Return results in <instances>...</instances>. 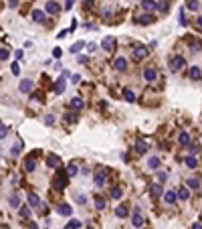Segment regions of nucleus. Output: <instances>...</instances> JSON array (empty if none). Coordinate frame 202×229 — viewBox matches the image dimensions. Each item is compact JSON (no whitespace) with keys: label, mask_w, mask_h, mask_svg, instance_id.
Listing matches in <instances>:
<instances>
[{"label":"nucleus","mask_w":202,"mask_h":229,"mask_svg":"<svg viewBox=\"0 0 202 229\" xmlns=\"http://www.w3.org/2000/svg\"><path fill=\"white\" fill-rule=\"evenodd\" d=\"M67 180H69L67 172H65V170H59L57 176L53 179V189H55V191H63V189L67 187Z\"/></svg>","instance_id":"f257e3e1"},{"label":"nucleus","mask_w":202,"mask_h":229,"mask_svg":"<svg viewBox=\"0 0 202 229\" xmlns=\"http://www.w3.org/2000/svg\"><path fill=\"white\" fill-rule=\"evenodd\" d=\"M184 65H186V61H184L182 55H174V57L170 59V71H180Z\"/></svg>","instance_id":"f03ea898"},{"label":"nucleus","mask_w":202,"mask_h":229,"mask_svg":"<svg viewBox=\"0 0 202 229\" xmlns=\"http://www.w3.org/2000/svg\"><path fill=\"white\" fill-rule=\"evenodd\" d=\"M67 77H69V73L67 71H63L61 73V77H59V79H57V83H55V93H57V96H61V93L63 91H65V81H67Z\"/></svg>","instance_id":"7ed1b4c3"},{"label":"nucleus","mask_w":202,"mask_h":229,"mask_svg":"<svg viewBox=\"0 0 202 229\" xmlns=\"http://www.w3.org/2000/svg\"><path fill=\"white\" fill-rule=\"evenodd\" d=\"M154 20H156V16H152V12H145V14H140L135 18L137 24H152Z\"/></svg>","instance_id":"20e7f679"},{"label":"nucleus","mask_w":202,"mask_h":229,"mask_svg":"<svg viewBox=\"0 0 202 229\" xmlns=\"http://www.w3.org/2000/svg\"><path fill=\"white\" fill-rule=\"evenodd\" d=\"M47 14H59V12H61V6H59V4L57 2H55V0H49V2H47Z\"/></svg>","instance_id":"39448f33"},{"label":"nucleus","mask_w":202,"mask_h":229,"mask_svg":"<svg viewBox=\"0 0 202 229\" xmlns=\"http://www.w3.org/2000/svg\"><path fill=\"white\" fill-rule=\"evenodd\" d=\"M101 49L103 51H113L115 49V39L113 37H105L101 41Z\"/></svg>","instance_id":"423d86ee"},{"label":"nucleus","mask_w":202,"mask_h":229,"mask_svg":"<svg viewBox=\"0 0 202 229\" xmlns=\"http://www.w3.org/2000/svg\"><path fill=\"white\" fill-rule=\"evenodd\" d=\"M105 179H107V170L105 168H99V172H95V185L97 187H103V183H105Z\"/></svg>","instance_id":"0eeeda50"},{"label":"nucleus","mask_w":202,"mask_h":229,"mask_svg":"<svg viewBox=\"0 0 202 229\" xmlns=\"http://www.w3.org/2000/svg\"><path fill=\"white\" fill-rule=\"evenodd\" d=\"M156 77H158V71L154 67H145L144 69V79L145 81H156Z\"/></svg>","instance_id":"6e6552de"},{"label":"nucleus","mask_w":202,"mask_h":229,"mask_svg":"<svg viewBox=\"0 0 202 229\" xmlns=\"http://www.w3.org/2000/svg\"><path fill=\"white\" fill-rule=\"evenodd\" d=\"M148 57V49L145 47H137V49L134 51V61H141V59Z\"/></svg>","instance_id":"1a4fd4ad"},{"label":"nucleus","mask_w":202,"mask_h":229,"mask_svg":"<svg viewBox=\"0 0 202 229\" xmlns=\"http://www.w3.org/2000/svg\"><path fill=\"white\" fill-rule=\"evenodd\" d=\"M131 223H134V227H137V229H140V227H144V217H141V213H140V209H137L135 211V213H134V217H131Z\"/></svg>","instance_id":"9d476101"},{"label":"nucleus","mask_w":202,"mask_h":229,"mask_svg":"<svg viewBox=\"0 0 202 229\" xmlns=\"http://www.w3.org/2000/svg\"><path fill=\"white\" fill-rule=\"evenodd\" d=\"M148 148H150V146H148V142H145V140H137L135 142V152L140 154V156L148 152Z\"/></svg>","instance_id":"9b49d317"},{"label":"nucleus","mask_w":202,"mask_h":229,"mask_svg":"<svg viewBox=\"0 0 202 229\" xmlns=\"http://www.w3.org/2000/svg\"><path fill=\"white\" fill-rule=\"evenodd\" d=\"M186 185H188V189H194L196 193L200 191V179H198V176H192V179H188Z\"/></svg>","instance_id":"f8f14e48"},{"label":"nucleus","mask_w":202,"mask_h":229,"mask_svg":"<svg viewBox=\"0 0 202 229\" xmlns=\"http://www.w3.org/2000/svg\"><path fill=\"white\" fill-rule=\"evenodd\" d=\"M20 91H22V93H31L32 91V81L31 79H22V81H20Z\"/></svg>","instance_id":"ddd939ff"},{"label":"nucleus","mask_w":202,"mask_h":229,"mask_svg":"<svg viewBox=\"0 0 202 229\" xmlns=\"http://www.w3.org/2000/svg\"><path fill=\"white\" fill-rule=\"evenodd\" d=\"M47 164H49L51 168H57L59 164H61V158H59L57 154H49V156H47Z\"/></svg>","instance_id":"4468645a"},{"label":"nucleus","mask_w":202,"mask_h":229,"mask_svg":"<svg viewBox=\"0 0 202 229\" xmlns=\"http://www.w3.org/2000/svg\"><path fill=\"white\" fill-rule=\"evenodd\" d=\"M141 8L145 12H154L156 10V0H141Z\"/></svg>","instance_id":"2eb2a0df"},{"label":"nucleus","mask_w":202,"mask_h":229,"mask_svg":"<svg viewBox=\"0 0 202 229\" xmlns=\"http://www.w3.org/2000/svg\"><path fill=\"white\" fill-rule=\"evenodd\" d=\"M113 67L117 69V71H126V69H127V61H126V57H117V59H115V63H113Z\"/></svg>","instance_id":"dca6fc26"},{"label":"nucleus","mask_w":202,"mask_h":229,"mask_svg":"<svg viewBox=\"0 0 202 229\" xmlns=\"http://www.w3.org/2000/svg\"><path fill=\"white\" fill-rule=\"evenodd\" d=\"M164 201L168 203V205H174V203L178 201V195H176L174 191H166V193H164Z\"/></svg>","instance_id":"f3484780"},{"label":"nucleus","mask_w":202,"mask_h":229,"mask_svg":"<svg viewBox=\"0 0 202 229\" xmlns=\"http://www.w3.org/2000/svg\"><path fill=\"white\" fill-rule=\"evenodd\" d=\"M150 195L152 197H162L164 193H162V185L158 183V185H150Z\"/></svg>","instance_id":"a211bd4d"},{"label":"nucleus","mask_w":202,"mask_h":229,"mask_svg":"<svg viewBox=\"0 0 202 229\" xmlns=\"http://www.w3.org/2000/svg\"><path fill=\"white\" fill-rule=\"evenodd\" d=\"M34 168H37V162H34V156H28L27 160H24V170H27V172H32Z\"/></svg>","instance_id":"6ab92c4d"},{"label":"nucleus","mask_w":202,"mask_h":229,"mask_svg":"<svg viewBox=\"0 0 202 229\" xmlns=\"http://www.w3.org/2000/svg\"><path fill=\"white\" fill-rule=\"evenodd\" d=\"M184 162H186L188 168H198V158H196V156H186V158H184Z\"/></svg>","instance_id":"aec40b11"},{"label":"nucleus","mask_w":202,"mask_h":229,"mask_svg":"<svg viewBox=\"0 0 202 229\" xmlns=\"http://www.w3.org/2000/svg\"><path fill=\"white\" fill-rule=\"evenodd\" d=\"M38 205H41L38 195H37V193H31V195H28V207H38Z\"/></svg>","instance_id":"412c9836"},{"label":"nucleus","mask_w":202,"mask_h":229,"mask_svg":"<svg viewBox=\"0 0 202 229\" xmlns=\"http://www.w3.org/2000/svg\"><path fill=\"white\" fill-rule=\"evenodd\" d=\"M57 213L59 215H67V217H69V215L73 213V209H71V205H59L57 207Z\"/></svg>","instance_id":"4be33fe9"},{"label":"nucleus","mask_w":202,"mask_h":229,"mask_svg":"<svg viewBox=\"0 0 202 229\" xmlns=\"http://www.w3.org/2000/svg\"><path fill=\"white\" fill-rule=\"evenodd\" d=\"M190 77L194 81H200V65H192L190 67Z\"/></svg>","instance_id":"5701e85b"},{"label":"nucleus","mask_w":202,"mask_h":229,"mask_svg":"<svg viewBox=\"0 0 202 229\" xmlns=\"http://www.w3.org/2000/svg\"><path fill=\"white\" fill-rule=\"evenodd\" d=\"M178 142H180L182 146H188V144H190V134H188V132H180Z\"/></svg>","instance_id":"b1692460"},{"label":"nucleus","mask_w":202,"mask_h":229,"mask_svg":"<svg viewBox=\"0 0 202 229\" xmlns=\"http://www.w3.org/2000/svg\"><path fill=\"white\" fill-rule=\"evenodd\" d=\"M115 215H117L119 219H126L127 215H130V213H127V207H126V205H119L117 209H115Z\"/></svg>","instance_id":"393cba45"},{"label":"nucleus","mask_w":202,"mask_h":229,"mask_svg":"<svg viewBox=\"0 0 202 229\" xmlns=\"http://www.w3.org/2000/svg\"><path fill=\"white\" fill-rule=\"evenodd\" d=\"M32 20L34 23H45V12L42 10H32Z\"/></svg>","instance_id":"a878e982"},{"label":"nucleus","mask_w":202,"mask_h":229,"mask_svg":"<svg viewBox=\"0 0 202 229\" xmlns=\"http://www.w3.org/2000/svg\"><path fill=\"white\" fill-rule=\"evenodd\" d=\"M148 166L152 168V170H158V168H160V158H158V156H152V158L148 160Z\"/></svg>","instance_id":"bb28decb"},{"label":"nucleus","mask_w":202,"mask_h":229,"mask_svg":"<svg viewBox=\"0 0 202 229\" xmlns=\"http://www.w3.org/2000/svg\"><path fill=\"white\" fill-rule=\"evenodd\" d=\"M71 107L73 110H81V107H83V99L81 97H73L71 99Z\"/></svg>","instance_id":"cd10ccee"},{"label":"nucleus","mask_w":202,"mask_h":229,"mask_svg":"<svg viewBox=\"0 0 202 229\" xmlns=\"http://www.w3.org/2000/svg\"><path fill=\"white\" fill-rule=\"evenodd\" d=\"M123 99H126V101H130V103H134L135 101L134 91H131V89H126V91H123Z\"/></svg>","instance_id":"c85d7f7f"},{"label":"nucleus","mask_w":202,"mask_h":229,"mask_svg":"<svg viewBox=\"0 0 202 229\" xmlns=\"http://www.w3.org/2000/svg\"><path fill=\"white\" fill-rule=\"evenodd\" d=\"M178 197L182 199V201H188V199H190V191H188L186 187H182V189L178 191Z\"/></svg>","instance_id":"c756f323"},{"label":"nucleus","mask_w":202,"mask_h":229,"mask_svg":"<svg viewBox=\"0 0 202 229\" xmlns=\"http://www.w3.org/2000/svg\"><path fill=\"white\" fill-rule=\"evenodd\" d=\"M95 207H97L99 211H103V209H105V199L99 197V195H95Z\"/></svg>","instance_id":"7c9ffc66"},{"label":"nucleus","mask_w":202,"mask_h":229,"mask_svg":"<svg viewBox=\"0 0 202 229\" xmlns=\"http://www.w3.org/2000/svg\"><path fill=\"white\" fill-rule=\"evenodd\" d=\"M83 47H85V43H83V41H77V43H75V45H73V47H71V49H69V51L77 55V53H79L81 49H83Z\"/></svg>","instance_id":"2f4dec72"},{"label":"nucleus","mask_w":202,"mask_h":229,"mask_svg":"<svg viewBox=\"0 0 202 229\" xmlns=\"http://www.w3.org/2000/svg\"><path fill=\"white\" fill-rule=\"evenodd\" d=\"M65 120H67L69 124H75L77 120H79V116H77L75 112H69V114H65Z\"/></svg>","instance_id":"473e14b6"},{"label":"nucleus","mask_w":202,"mask_h":229,"mask_svg":"<svg viewBox=\"0 0 202 229\" xmlns=\"http://www.w3.org/2000/svg\"><path fill=\"white\" fill-rule=\"evenodd\" d=\"M188 150H190V156H196V154L200 152V146H198V144H192V142H190V144H188Z\"/></svg>","instance_id":"72a5a7b5"},{"label":"nucleus","mask_w":202,"mask_h":229,"mask_svg":"<svg viewBox=\"0 0 202 229\" xmlns=\"http://www.w3.org/2000/svg\"><path fill=\"white\" fill-rule=\"evenodd\" d=\"M79 227H81V221H77V219H71L65 225V229H79Z\"/></svg>","instance_id":"f704fd0d"},{"label":"nucleus","mask_w":202,"mask_h":229,"mask_svg":"<svg viewBox=\"0 0 202 229\" xmlns=\"http://www.w3.org/2000/svg\"><path fill=\"white\" fill-rule=\"evenodd\" d=\"M121 195H123V191L119 187H113L111 189V199H121Z\"/></svg>","instance_id":"c9c22d12"},{"label":"nucleus","mask_w":202,"mask_h":229,"mask_svg":"<svg viewBox=\"0 0 202 229\" xmlns=\"http://www.w3.org/2000/svg\"><path fill=\"white\" fill-rule=\"evenodd\" d=\"M65 172H67V176H75L77 174V166H75V164H69Z\"/></svg>","instance_id":"e433bc0d"},{"label":"nucleus","mask_w":202,"mask_h":229,"mask_svg":"<svg viewBox=\"0 0 202 229\" xmlns=\"http://www.w3.org/2000/svg\"><path fill=\"white\" fill-rule=\"evenodd\" d=\"M188 8H190V10H198L200 2H198V0H188Z\"/></svg>","instance_id":"4c0bfd02"},{"label":"nucleus","mask_w":202,"mask_h":229,"mask_svg":"<svg viewBox=\"0 0 202 229\" xmlns=\"http://www.w3.org/2000/svg\"><path fill=\"white\" fill-rule=\"evenodd\" d=\"M20 150H22V146H20V142H16L14 146H12V150H10V154L12 156H16V154H20Z\"/></svg>","instance_id":"58836bf2"},{"label":"nucleus","mask_w":202,"mask_h":229,"mask_svg":"<svg viewBox=\"0 0 202 229\" xmlns=\"http://www.w3.org/2000/svg\"><path fill=\"white\" fill-rule=\"evenodd\" d=\"M10 71L14 73V75H20V65H18V61H14V63L10 65Z\"/></svg>","instance_id":"ea45409f"},{"label":"nucleus","mask_w":202,"mask_h":229,"mask_svg":"<svg viewBox=\"0 0 202 229\" xmlns=\"http://www.w3.org/2000/svg\"><path fill=\"white\" fill-rule=\"evenodd\" d=\"M10 205L12 207H20V197L18 195H12L10 197Z\"/></svg>","instance_id":"a19ab883"},{"label":"nucleus","mask_w":202,"mask_h":229,"mask_svg":"<svg viewBox=\"0 0 202 229\" xmlns=\"http://www.w3.org/2000/svg\"><path fill=\"white\" fill-rule=\"evenodd\" d=\"M20 215H22V217H28V215H31V207H28V205L20 207Z\"/></svg>","instance_id":"79ce46f5"},{"label":"nucleus","mask_w":202,"mask_h":229,"mask_svg":"<svg viewBox=\"0 0 202 229\" xmlns=\"http://www.w3.org/2000/svg\"><path fill=\"white\" fill-rule=\"evenodd\" d=\"M8 57H10V53H8V49H0V61H6Z\"/></svg>","instance_id":"37998d69"},{"label":"nucleus","mask_w":202,"mask_h":229,"mask_svg":"<svg viewBox=\"0 0 202 229\" xmlns=\"http://www.w3.org/2000/svg\"><path fill=\"white\" fill-rule=\"evenodd\" d=\"M156 8H158V10H162V12H166V10H168V2H156Z\"/></svg>","instance_id":"c03bdc74"},{"label":"nucleus","mask_w":202,"mask_h":229,"mask_svg":"<svg viewBox=\"0 0 202 229\" xmlns=\"http://www.w3.org/2000/svg\"><path fill=\"white\" fill-rule=\"evenodd\" d=\"M31 97L38 99V101H42V99H45V93H42V91H32V96H31Z\"/></svg>","instance_id":"a18cd8bd"},{"label":"nucleus","mask_w":202,"mask_h":229,"mask_svg":"<svg viewBox=\"0 0 202 229\" xmlns=\"http://www.w3.org/2000/svg\"><path fill=\"white\" fill-rule=\"evenodd\" d=\"M166 180H168V174H166V172H160V174H158V183H160V185H164Z\"/></svg>","instance_id":"49530a36"},{"label":"nucleus","mask_w":202,"mask_h":229,"mask_svg":"<svg viewBox=\"0 0 202 229\" xmlns=\"http://www.w3.org/2000/svg\"><path fill=\"white\" fill-rule=\"evenodd\" d=\"M45 124H47V126H53V124H55V116H47V118H45Z\"/></svg>","instance_id":"de8ad7c7"},{"label":"nucleus","mask_w":202,"mask_h":229,"mask_svg":"<svg viewBox=\"0 0 202 229\" xmlns=\"http://www.w3.org/2000/svg\"><path fill=\"white\" fill-rule=\"evenodd\" d=\"M6 134H8V128L6 126H0V140H2V138H6Z\"/></svg>","instance_id":"09e8293b"},{"label":"nucleus","mask_w":202,"mask_h":229,"mask_svg":"<svg viewBox=\"0 0 202 229\" xmlns=\"http://www.w3.org/2000/svg\"><path fill=\"white\" fill-rule=\"evenodd\" d=\"M61 55H63V51L59 49V47H55V51H53V57H55V59H59Z\"/></svg>","instance_id":"8fccbe9b"},{"label":"nucleus","mask_w":202,"mask_h":229,"mask_svg":"<svg viewBox=\"0 0 202 229\" xmlns=\"http://www.w3.org/2000/svg\"><path fill=\"white\" fill-rule=\"evenodd\" d=\"M73 2H75V0H67V2H65V10H71V8H73Z\"/></svg>","instance_id":"3c124183"},{"label":"nucleus","mask_w":202,"mask_h":229,"mask_svg":"<svg viewBox=\"0 0 202 229\" xmlns=\"http://www.w3.org/2000/svg\"><path fill=\"white\" fill-rule=\"evenodd\" d=\"M77 61H79V63H87V61H89V59H87V57H85V55H79V59H77Z\"/></svg>","instance_id":"603ef678"},{"label":"nucleus","mask_w":202,"mask_h":229,"mask_svg":"<svg viewBox=\"0 0 202 229\" xmlns=\"http://www.w3.org/2000/svg\"><path fill=\"white\" fill-rule=\"evenodd\" d=\"M95 49H97V45H95V43H89V53H93Z\"/></svg>","instance_id":"864d4df0"},{"label":"nucleus","mask_w":202,"mask_h":229,"mask_svg":"<svg viewBox=\"0 0 202 229\" xmlns=\"http://www.w3.org/2000/svg\"><path fill=\"white\" fill-rule=\"evenodd\" d=\"M77 201H79V203H81V205H83V203H85V201H87V199H85L83 195H77Z\"/></svg>","instance_id":"5fc2aeb1"},{"label":"nucleus","mask_w":202,"mask_h":229,"mask_svg":"<svg viewBox=\"0 0 202 229\" xmlns=\"http://www.w3.org/2000/svg\"><path fill=\"white\" fill-rule=\"evenodd\" d=\"M16 2H18V0H8V6L14 8V6H16Z\"/></svg>","instance_id":"6e6d98bb"},{"label":"nucleus","mask_w":202,"mask_h":229,"mask_svg":"<svg viewBox=\"0 0 202 229\" xmlns=\"http://www.w3.org/2000/svg\"><path fill=\"white\" fill-rule=\"evenodd\" d=\"M67 33H71V31H61V33H59V34H57V39H63V37H65V34H67Z\"/></svg>","instance_id":"4d7b16f0"},{"label":"nucleus","mask_w":202,"mask_h":229,"mask_svg":"<svg viewBox=\"0 0 202 229\" xmlns=\"http://www.w3.org/2000/svg\"><path fill=\"white\" fill-rule=\"evenodd\" d=\"M71 79H73V83H79V81H81V77H79V75H73Z\"/></svg>","instance_id":"13d9d810"},{"label":"nucleus","mask_w":202,"mask_h":229,"mask_svg":"<svg viewBox=\"0 0 202 229\" xmlns=\"http://www.w3.org/2000/svg\"><path fill=\"white\" fill-rule=\"evenodd\" d=\"M28 229H38V225H37V223H31V225H28Z\"/></svg>","instance_id":"bf43d9fd"},{"label":"nucleus","mask_w":202,"mask_h":229,"mask_svg":"<svg viewBox=\"0 0 202 229\" xmlns=\"http://www.w3.org/2000/svg\"><path fill=\"white\" fill-rule=\"evenodd\" d=\"M192 229H200V223L196 221V223H194V227H192Z\"/></svg>","instance_id":"052dcab7"},{"label":"nucleus","mask_w":202,"mask_h":229,"mask_svg":"<svg viewBox=\"0 0 202 229\" xmlns=\"http://www.w3.org/2000/svg\"><path fill=\"white\" fill-rule=\"evenodd\" d=\"M87 2H89V0H87Z\"/></svg>","instance_id":"680f3d73"}]
</instances>
